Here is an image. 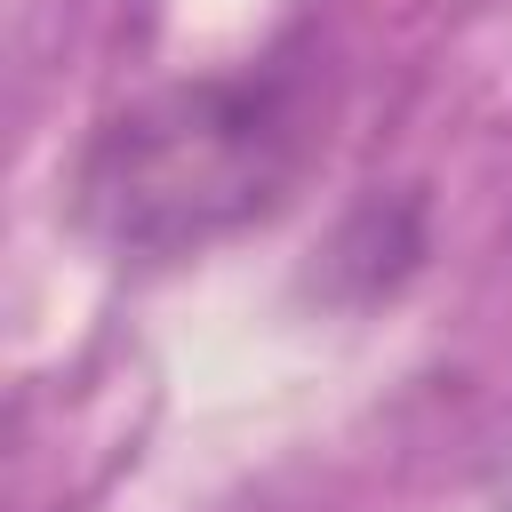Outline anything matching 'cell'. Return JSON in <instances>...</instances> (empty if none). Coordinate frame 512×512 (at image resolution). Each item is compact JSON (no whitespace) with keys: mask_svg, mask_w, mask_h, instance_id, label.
Returning <instances> with one entry per match:
<instances>
[{"mask_svg":"<svg viewBox=\"0 0 512 512\" xmlns=\"http://www.w3.org/2000/svg\"><path fill=\"white\" fill-rule=\"evenodd\" d=\"M288 152L296 128L272 80H176L96 136L80 216L128 256H184L248 224L280 192Z\"/></svg>","mask_w":512,"mask_h":512,"instance_id":"6da1fadb","label":"cell"}]
</instances>
